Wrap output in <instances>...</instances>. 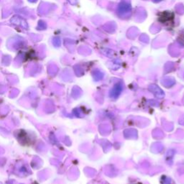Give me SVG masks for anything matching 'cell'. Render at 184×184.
Listing matches in <instances>:
<instances>
[{
	"mask_svg": "<svg viewBox=\"0 0 184 184\" xmlns=\"http://www.w3.org/2000/svg\"><path fill=\"white\" fill-rule=\"evenodd\" d=\"M131 11V6H130V4L123 2L120 5L118 9V12L120 14H129Z\"/></svg>",
	"mask_w": 184,
	"mask_h": 184,
	"instance_id": "1",
	"label": "cell"
},
{
	"mask_svg": "<svg viewBox=\"0 0 184 184\" xmlns=\"http://www.w3.org/2000/svg\"><path fill=\"white\" fill-rule=\"evenodd\" d=\"M161 1V0H154V2H160Z\"/></svg>",
	"mask_w": 184,
	"mask_h": 184,
	"instance_id": "2",
	"label": "cell"
}]
</instances>
